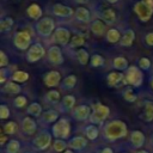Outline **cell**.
I'll return each mask as SVG.
<instances>
[{"instance_id": "6da1fadb", "label": "cell", "mask_w": 153, "mask_h": 153, "mask_svg": "<svg viewBox=\"0 0 153 153\" xmlns=\"http://www.w3.org/2000/svg\"><path fill=\"white\" fill-rule=\"evenodd\" d=\"M128 134L127 124L120 120H112L105 123L103 129V136L108 141H116L118 139L124 137Z\"/></svg>"}, {"instance_id": "7a4b0ae2", "label": "cell", "mask_w": 153, "mask_h": 153, "mask_svg": "<svg viewBox=\"0 0 153 153\" xmlns=\"http://www.w3.org/2000/svg\"><path fill=\"white\" fill-rule=\"evenodd\" d=\"M71 134V123L67 118L57 120L51 127V135L56 139H67Z\"/></svg>"}, {"instance_id": "3957f363", "label": "cell", "mask_w": 153, "mask_h": 153, "mask_svg": "<svg viewBox=\"0 0 153 153\" xmlns=\"http://www.w3.org/2000/svg\"><path fill=\"white\" fill-rule=\"evenodd\" d=\"M110 115V109L109 106L104 105V104H100V103H97L93 109H92V114L90 116V122L91 124H102Z\"/></svg>"}, {"instance_id": "277c9868", "label": "cell", "mask_w": 153, "mask_h": 153, "mask_svg": "<svg viewBox=\"0 0 153 153\" xmlns=\"http://www.w3.org/2000/svg\"><path fill=\"white\" fill-rule=\"evenodd\" d=\"M137 66H129L128 69L126 71V81L129 86L133 87H139L142 85L143 81V73L141 72Z\"/></svg>"}, {"instance_id": "5b68a950", "label": "cell", "mask_w": 153, "mask_h": 153, "mask_svg": "<svg viewBox=\"0 0 153 153\" xmlns=\"http://www.w3.org/2000/svg\"><path fill=\"white\" fill-rule=\"evenodd\" d=\"M36 31L41 37H49L55 31V23L50 17H43L36 23Z\"/></svg>"}, {"instance_id": "8992f818", "label": "cell", "mask_w": 153, "mask_h": 153, "mask_svg": "<svg viewBox=\"0 0 153 153\" xmlns=\"http://www.w3.org/2000/svg\"><path fill=\"white\" fill-rule=\"evenodd\" d=\"M32 37L27 31H18L13 36V44L19 50H29L31 47Z\"/></svg>"}, {"instance_id": "52a82bcc", "label": "cell", "mask_w": 153, "mask_h": 153, "mask_svg": "<svg viewBox=\"0 0 153 153\" xmlns=\"http://www.w3.org/2000/svg\"><path fill=\"white\" fill-rule=\"evenodd\" d=\"M51 145V134L48 131H41L32 140V147L36 151H44Z\"/></svg>"}, {"instance_id": "ba28073f", "label": "cell", "mask_w": 153, "mask_h": 153, "mask_svg": "<svg viewBox=\"0 0 153 153\" xmlns=\"http://www.w3.org/2000/svg\"><path fill=\"white\" fill-rule=\"evenodd\" d=\"M134 12L136 13V16L139 17V19L141 22H148L151 18H152V14H153V8H151L147 4H145L142 0L136 2L134 5Z\"/></svg>"}, {"instance_id": "9c48e42d", "label": "cell", "mask_w": 153, "mask_h": 153, "mask_svg": "<svg viewBox=\"0 0 153 153\" xmlns=\"http://www.w3.org/2000/svg\"><path fill=\"white\" fill-rule=\"evenodd\" d=\"M44 54H45L44 47L39 43H35L29 48V50L26 53V60L30 63H35V62L39 61L44 56Z\"/></svg>"}, {"instance_id": "30bf717a", "label": "cell", "mask_w": 153, "mask_h": 153, "mask_svg": "<svg viewBox=\"0 0 153 153\" xmlns=\"http://www.w3.org/2000/svg\"><path fill=\"white\" fill-rule=\"evenodd\" d=\"M53 39H54L55 43H57L60 45H66L72 39L71 38V32L66 27H62V26L56 27L54 33H53Z\"/></svg>"}, {"instance_id": "8fae6325", "label": "cell", "mask_w": 153, "mask_h": 153, "mask_svg": "<svg viewBox=\"0 0 153 153\" xmlns=\"http://www.w3.org/2000/svg\"><path fill=\"white\" fill-rule=\"evenodd\" d=\"M91 114H92V109L88 105H85V104L75 106L72 111V116L76 121H85V120L90 118Z\"/></svg>"}, {"instance_id": "7c38bea8", "label": "cell", "mask_w": 153, "mask_h": 153, "mask_svg": "<svg viewBox=\"0 0 153 153\" xmlns=\"http://www.w3.org/2000/svg\"><path fill=\"white\" fill-rule=\"evenodd\" d=\"M106 82L110 87H120L127 82L126 75L121 72H111L106 76Z\"/></svg>"}, {"instance_id": "4fadbf2b", "label": "cell", "mask_w": 153, "mask_h": 153, "mask_svg": "<svg viewBox=\"0 0 153 153\" xmlns=\"http://www.w3.org/2000/svg\"><path fill=\"white\" fill-rule=\"evenodd\" d=\"M48 60L53 65H61L63 62V55H62V51H61L60 47L51 45L48 49Z\"/></svg>"}, {"instance_id": "5bb4252c", "label": "cell", "mask_w": 153, "mask_h": 153, "mask_svg": "<svg viewBox=\"0 0 153 153\" xmlns=\"http://www.w3.org/2000/svg\"><path fill=\"white\" fill-rule=\"evenodd\" d=\"M53 13L57 17H61V18H69L74 14V11L72 7L69 6H65L62 4H55L53 5V8H51Z\"/></svg>"}, {"instance_id": "9a60e30c", "label": "cell", "mask_w": 153, "mask_h": 153, "mask_svg": "<svg viewBox=\"0 0 153 153\" xmlns=\"http://www.w3.org/2000/svg\"><path fill=\"white\" fill-rule=\"evenodd\" d=\"M44 85L48 87H55L61 82V74L57 71H50L43 76Z\"/></svg>"}, {"instance_id": "2e32d148", "label": "cell", "mask_w": 153, "mask_h": 153, "mask_svg": "<svg viewBox=\"0 0 153 153\" xmlns=\"http://www.w3.org/2000/svg\"><path fill=\"white\" fill-rule=\"evenodd\" d=\"M20 128H22V131L25 134V135H32L36 133L37 130V124L35 122V120H32L31 117L26 116L22 120V123H20Z\"/></svg>"}, {"instance_id": "e0dca14e", "label": "cell", "mask_w": 153, "mask_h": 153, "mask_svg": "<svg viewBox=\"0 0 153 153\" xmlns=\"http://www.w3.org/2000/svg\"><path fill=\"white\" fill-rule=\"evenodd\" d=\"M130 142L134 148H141L145 143V134L140 130H133L130 133Z\"/></svg>"}, {"instance_id": "ac0fdd59", "label": "cell", "mask_w": 153, "mask_h": 153, "mask_svg": "<svg viewBox=\"0 0 153 153\" xmlns=\"http://www.w3.org/2000/svg\"><path fill=\"white\" fill-rule=\"evenodd\" d=\"M87 146V139L82 136H74L68 141V147L74 151H81Z\"/></svg>"}, {"instance_id": "d6986e66", "label": "cell", "mask_w": 153, "mask_h": 153, "mask_svg": "<svg viewBox=\"0 0 153 153\" xmlns=\"http://www.w3.org/2000/svg\"><path fill=\"white\" fill-rule=\"evenodd\" d=\"M135 41V32L133 29H127L123 32V36L120 41V44L122 47H130L133 44V42Z\"/></svg>"}, {"instance_id": "ffe728a7", "label": "cell", "mask_w": 153, "mask_h": 153, "mask_svg": "<svg viewBox=\"0 0 153 153\" xmlns=\"http://www.w3.org/2000/svg\"><path fill=\"white\" fill-rule=\"evenodd\" d=\"M99 18L106 24H112L116 20V12L112 8H104L99 12Z\"/></svg>"}, {"instance_id": "44dd1931", "label": "cell", "mask_w": 153, "mask_h": 153, "mask_svg": "<svg viewBox=\"0 0 153 153\" xmlns=\"http://www.w3.org/2000/svg\"><path fill=\"white\" fill-rule=\"evenodd\" d=\"M26 13H27V16L31 18V19H33V20H39L41 18H42V8H41V6L39 5H37V4H31L27 8H26Z\"/></svg>"}, {"instance_id": "7402d4cb", "label": "cell", "mask_w": 153, "mask_h": 153, "mask_svg": "<svg viewBox=\"0 0 153 153\" xmlns=\"http://www.w3.org/2000/svg\"><path fill=\"white\" fill-rule=\"evenodd\" d=\"M75 18H76V20H79L81 23H87V22H90V18H91L90 11L84 6H79L75 10Z\"/></svg>"}, {"instance_id": "603a6c76", "label": "cell", "mask_w": 153, "mask_h": 153, "mask_svg": "<svg viewBox=\"0 0 153 153\" xmlns=\"http://www.w3.org/2000/svg\"><path fill=\"white\" fill-rule=\"evenodd\" d=\"M105 25L106 24H104V22L102 19H94L91 23L90 29H91L92 33H94L96 36H102L104 33V31H105Z\"/></svg>"}, {"instance_id": "cb8c5ba5", "label": "cell", "mask_w": 153, "mask_h": 153, "mask_svg": "<svg viewBox=\"0 0 153 153\" xmlns=\"http://www.w3.org/2000/svg\"><path fill=\"white\" fill-rule=\"evenodd\" d=\"M74 104H75V97L73 94H66L60 103V109H62L61 111H67L73 109Z\"/></svg>"}, {"instance_id": "d4e9b609", "label": "cell", "mask_w": 153, "mask_h": 153, "mask_svg": "<svg viewBox=\"0 0 153 153\" xmlns=\"http://www.w3.org/2000/svg\"><path fill=\"white\" fill-rule=\"evenodd\" d=\"M140 117L145 121V122H151L153 120V102H145V108H143V112L140 115Z\"/></svg>"}, {"instance_id": "484cf974", "label": "cell", "mask_w": 153, "mask_h": 153, "mask_svg": "<svg viewBox=\"0 0 153 153\" xmlns=\"http://www.w3.org/2000/svg\"><path fill=\"white\" fill-rule=\"evenodd\" d=\"M2 90H4L5 92L10 93V94H18V93L22 91V87H20V86H19L17 82L7 80V81L4 84V86H2Z\"/></svg>"}, {"instance_id": "4316f807", "label": "cell", "mask_w": 153, "mask_h": 153, "mask_svg": "<svg viewBox=\"0 0 153 153\" xmlns=\"http://www.w3.org/2000/svg\"><path fill=\"white\" fill-rule=\"evenodd\" d=\"M112 66H114V68L115 69H117V71H127L128 69V60L126 59V57H123V56H117V57H115L114 59V61H112Z\"/></svg>"}, {"instance_id": "83f0119b", "label": "cell", "mask_w": 153, "mask_h": 153, "mask_svg": "<svg viewBox=\"0 0 153 153\" xmlns=\"http://www.w3.org/2000/svg\"><path fill=\"white\" fill-rule=\"evenodd\" d=\"M84 133H85V136L88 140H96L99 136V129H98V127L96 124H88L85 128Z\"/></svg>"}, {"instance_id": "f1b7e54d", "label": "cell", "mask_w": 153, "mask_h": 153, "mask_svg": "<svg viewBox=\"0 0 153 153\" xmlns=\"http://www.w3.org/2000/svg\"><path fill=\"white\" fill-rule=\"evenodd\" d=\"M75 57H76V60L80 65H87L90 59H91L90 55H88V51L84 48H80L75 51Z\"/></svg>"}, {"instance_id": "f546056e", "label": "cell", "mask_w": 153, "mask_h": 153, "mask_svg": "<svg viewBox=\"0 0 153 153\" xmlns=\"http://www.w3.org/2000/svg\"><path fill=\"white\" fill-rule=\"evenodd\" d=\"M122 96H123L124 100H127V102H129V103H134V102H136V99H137V94L134 92L133 86H127V87H124L123 91H122Z\"/></svg>"}, {"instance_id": "4dcf8cb0", "label": "cell", "mask_w": 153, "mask_h": 153, "mask_svg": "<svg viewBox=\"0 0 153 153\" xmlns=\"http://www.w3.org/2000/svg\"><path fill=\"white\" fill-rule=\"evenodd\" d=\"M26 112H27L29 115L33 116V117L42 116V114H43V112H42V105H41L39 103H37V102H33V103H31V104L27 106Z\"/></svg>"}, {"instance_id": "1f68e13d", "label": "cell", "mask_w": 153, "mask_h": 153, "mask_svg": "<svg viewBox=\"0 0 153 153\" xmlns=\"http://www.w3.org/2000/svg\"><path fill=\"white\" fill-rule=\"evenodd\" d=\"M75 85H76V76L73 75V74L67 75L63 79V81L61 82V87L63 90H72V88L75 87Z\"/></svg>"}, {"instance_id": "d6a6232c", "label": "cell", "mask_w": 153, "mask_h": 153, "mask_svg": "<svg viewBox=\"0 0 153 153\" xmlns=\"http://www.w3.org/2000/svg\"><path fill=\"white\" fill-rule=\"evenodd\" d=\"M41 118L45 123H51V122H55L59 118V112L55 111V110H47L42 114Z\"/></svg>"}, {"instance_id": "836d02e7", "label": "cell", "mask_w": 153, "mask_h": 153, "mask_svg": "<svg viewBox=\"0 0 153 153\" xmlns=\"http://www.w3.org/2000/svg\"><path fill=\"white\" fill-rule=\"evenodd\" d=\"M121 32L117 29H109L106 32V41L109 43H117L121 41Z\"/></svg>"}, {"instance_id": "e575fe53", "label": "cell", "mask_w": 153, "mask_h": 153, "mask_svg": "<svg viewBox=\"0 0 153 153\" xmlns=\"http://www.w3.org/2000/svg\"><path fill=\"white\" fill-rule=\"evenodd\" d=\"M13 24H14L13 18H11V17H4V18H1V22H0V30H1V32L2 33L8 32L12 29Z\"/></svg>"}, {"instance_id": "d590c367", "label": "cell", "mask_w": 153, "mask_h": 153, "mask_svg": "<svg viewBox=\"0 0 153 153\" xmlns=\"http://www.w3.org/2000/svg\"><path fill=\"white\" fill-rule=\"evenodd\" d=\"M29 78H30V74L24 71H14L13 74L11 75V79L18 82H25L26 80H29Z\"/></svg>"}, {"instance_id": "8d00e7d4", "label": "cell", "mask_w": 153, "mask_h": 153, "mask_svg": "<svg viewBox=\"0 0 153 153\" xmlns=\"http://www.w3.org/2000/svg\"><path fill=\"white\" fill-rule=\"evenodd\" d=\"M67 146H68V142H66L62 139H55V141L53 142V148L55 152H65Z\"/></svg>"}, {"instance_id": "74e56055", "label": "cell", "mask_w": 153, "mask_h": 153, "mask_svg": "<svg viewBox=\"0 0 153 153\" xmlns=\"http://www.w3.org/2000/svg\"><path fill=\"white\" fill-rule=\"evenodd\" d=\"M20 149V142L18 140H11L8 141L6 146V153H18Z\"/></svg>"}, {"instance_id": "f35d334b", "label": "cell", "mask_w": 153, "mask_h": 153, "mask_svg": "<svg viewBox=\"0 0 153 153\" xmlns=\"http://www.w3.org/2000/svg\"><path fill=\"white\" fill-rule=\"evenodd\" d=\"M84 43H85V37L82 35H75L72 37V39L69 42V47L71 48H78V47H81Z\"/></svg>"}, {"instance_id": "ab89813d", "label": "cell", "mask_w": 153, "mask_h": 153, "mask_svg": "<svg viewBox=\"0 0 153 153\" xmlns=\"http://www.w3.org/2000/svg\"><path fill=\"white\" fill-rule=\"evenodd\" d=\"M104 62H105L104 57L102 55H99V54H93L91 56V59H90V65L92 67H100V66L104 65Z\"/></svg>"}, {"instance_id": "60d3db41", "label": "cell", "mask_w": 153, "mask_h": 153, "mask_svg": "<svg viewBox=\"0 0 153 153\" xmlns=\"http://www.w3.org/2000/svg\"><path fill=\"white\" fill-rule=\"evenodd\" d=\"M45 100L49 103H57L60 100V92L56 90H51L45 94Z\"/></svg>"}, {"instance_id": "b9f144b4", "label": "cell", "mask_w": 153, "mask_h": 153, "mask_svg": "<svg viewBox=\"0 0 153 153\" xmlns=\"http://www.w3.org/2000/svg\"><path fill=\"white\" fill-rule=\"evenodd\" d=\"M16 130H17V123L13 122V121H8V122L4 126V133L7 134V135L14 134Z\"/></svg>"}, {"instance_id": "7bdbcfd3", "label": "cell", "mask_w": 153, "mask_h": 153, "mask_svg": "<svg viewBox=\"0 0 153 153\" xmlns=\"http://www.w3.org/2000/svg\"><path fill=\"white\" fill-rule=\"evenodd\" d=\"M27 103V98L25 96H18L13 99V104L16 108H24Z\"/></svg>"}, {"instance_id": "ee69618b", "label": "cell", "mask_w": 153, "mask_h": 153, "mask_svg": "<svg viewBox=\"0 0 153 153\" xmlns=\"http://www.w3.org/2000/svg\"><path fill=\"white\" fill-rule=\"evenodd\" d=\"M151 60L148 57H141L139 60V68L142 71H148L151 68Z\"/></svg>"}, {"instance_id": "f6af8a7d", "label": "cell", "mask_w": 153, "mask_h": 153, "mask_svg": "<svg viewBox=\"0 0 153 153\" xmlns=\"http://www.w3.org/2000/svg\"><path fill=\"white\" fill-rule=\"evenodd\" d=\"M10 115H11V112H10L8 106L6 104H1L0 105V118L1 120H6V118L10 117Z\"/></svg>"}, {"instance_id": "bcb514c9", "label": "cell", "mask_w": 153, "mask_h": 153, "mask_svg": "<svg viewBox=\"0 0 153 153\" xmlns=\"http://www.w3.org/2000/svg\"><path fill=\"white\" fill-rule=\"evenodd\" d=\"M8 65V56L5 54V51H0V66H1V68H4L5 66H7Z\"/></svg>"}, {"instance_id": "7dc6e473", "label": "cell", "mask_w": 153, "mask_h": 153, "mask_svg": "<svg viewBox=\"0 0 153 153\" xmlns=\"http://www.w3.org/2000/svg\"><path fill=\"white\" fill-rule=\"evenodd\" d=\"M145 42H146L147 45L153 47V32H148V33H146V36H145Z\"/></svg>"}, {"instance_id": "c3c4849f", "label": "cell", "mask_w": 153, "mask_h": 153, "mask_svg": "<svg viewBox=\"0 0 153 153\" xmlns=\"http://www.w3.org/2000/svg\"><path fill=\"white\" fill-rule=\"evenodd\" d=\"M6 82V71L4 69V68H1V71H0V84H5Z\"/></svg>"}, {"instance_id": "681fc988", "label": "cell", "mask_w": 153, "mask_h": 153, "mask_svg": "<svg viewBox=\"0 0 153 153\" xmlns=\"http://www.w3.org/2000/svg\"><path fill=\"white\" fill-rule=\"evenodd\" d=\"M99 153H114V151H112L110 147H104Z\"/></svg>"}, {"instance_id": "f907efd6", "label": "cell", "mask_w": 153, "mask_h": 153, "mask_svg": "<svg viewBox=\"0 0 153 153\" xmlns=\"http://www.w3.org/2000/svg\"><path fill=\"white\" fill-rule=\"evenodd\" d=\"M142 1H143L145 4H147L151 8H153V0H142Z\"/></svg>"}, {"instance_id": "816d5d0a", "label": "cell", "mask_w": 153, "mask_h": 153, "mask_svg": "<svg viewBox=\"0 0 153 153\" xmlns=\"http://www.w3.org/2000/svg\"><path fill=\"white\" fill-rule=\"evenodd\" d=\"M76 4H80V5H84V4H87L90 0H74Z\"/></svg>"}, {"instance_id": "f5cc1de1", "label": "cell", "mask_w": 153, "mask_h": 153, "mask_svg": "<svg viewBox=\"0 0 153 153\" xmlns=\"http://www.w3.org/2000/svg\"><path fill=\"white\" fill-rule=\"evenodd\" d=\"M6 140H7V137H6L4 134H1V145H4V143L6 142Z\"/></svg>"}, {"instance_id": "db71d44e", "label": "cell", "mask_w": 153, "mask_h": 153, "mask_svg": "<svg viewBox=\"0 0 153 153\" xmlns=\"http://www.w3.org/2000/svg\"><path fill=\"white\" fill-rule=\"evenodd\" d=\"M135 153H149L148 151H145V149H139V151H136Z\"/></svg>"}, {"instance_id": "11a10c76", "label": "cell", "mask_w": 153, "mask_h": 153, "mask_svg": "<svg viewBox=\"0 0 153 153\" xmlns=\"http://www.w3.org/2000/svg\"><path fill=\"white\" fill-rule=\"evenodd\" d=\"M109 4H116V2H118L120 0H106Z\"/></svg>"}, {"instance_id": "9f6ffc18", "label": "cell", "mask_w": 153, "mask_h": 153, "mask_svg": "<svg viewBox=\"0 0 153 153\" xmlns=\"http://www.w3.org/2000/svg\"><path fill=\"white\" fill-rule=\"evenodd\" d=\"M63 153H73V151H71V149H66Z\"/></svg>"}, {"instance_id": "6f0895ef", "label": "cell", "mask_w": 153, "mask_h": 153, "mask_svg": "<svg viewBox=\"0 0 153 153\" xmlns=\"http://www.w3.org/2000/svg\"><path fill=\"white\" fill-rule=\"evenodd\" d=\"M151 86H152V88H153V76L151 78Z\"/></svg>"}, {"instance_id": "680465c9", "label": "cell", "mask_w": 153, "mask_h": 153, "mask_svg": "<svg viewBox=\"0 0 153 153\" xmlns=\"http://www.w3.org/2000/svg\"><path fill=\"white\" fill-rule=\"evenodd\" d=\"M151 143L153 145V135H152V137H151Z\"/></svg>"}, {"instance_id": "91938a15", "label": "cell", "mask_w": 153, "mask_h": 153, "mask_svg": "<svg viewBox=\"0 0 153 153\" xmlns=\"http://www.w3.org/2000/svg\"><path fill=\"white\" fill-rule=\"evenodd\" d=\"M122 153H127V152H122Z\"/></svg>"}]
</instances>
